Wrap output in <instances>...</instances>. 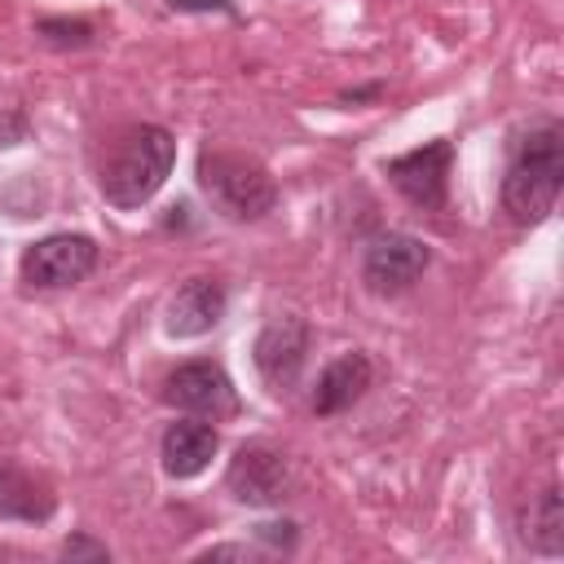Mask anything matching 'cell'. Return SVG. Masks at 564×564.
<instances>
[{
    "label": "cell",
    "instance_id": "5",
    "mask_svg": "<svg viewBox=\"0 0 564 564\" xmlns=\"http://www.w3.org/2000/svg\"><path fill=\"white\" fill-rule=\"evenodd\" d=\"M93 269H97V242L88 234H48L22 256V278L26 286H40V291L75 286Z\"/></svg>",
    "mask_w": 564,
    "mask_h": 564
},
{
    "label": "cell",
    "instance_id": "18",
    "mask_svg": "<svg viewBox=\"0 0 564 564\" xmlns=\"http://www.w3.org/2000/svg\"><path fill=\"white\" fill-rule=\"evenodd\" d=\"M167 4L181 9V13H189V9H220V13H234L229 0H167Z\"/></svg>",
    "mask_w": 564,
    "mask_h": 564
},
{
    "label": "cell",
    "instance_id": "3",
    "mask_svg": "<svg viewBox=\"0 0 564 564\" xmlns=\"http://www.w3.org/2000/svg\"><path fill=\"white\" fill-rule=\"evenodd\" d=\"M198 185L212 198V207L229 220H260L278 203V185L264 172V163L234 154V150H203Z\"/></svg>",
    "mask_w": 564,
    "mask_h": 564
},
{
    "label": "cell",
    "instance_id": "13",
    "mask_svg": "<svg viewBox=\"0 0 564 564\" xmlns=\"http://www.w3.org/2000/svg\"><path fill=\"white\" fill-rule=\"evenodd\" d=\"M370 357L366 352H339L322 375H317V388H313V410L317 414H339L348 405H357L370 388Z\"/></svg>",
    "mask_w": 564,
    "mask_h": 564
},
{
    "label": "cell",
    "instance_id": "12",
    "mask_svg": "<svg viewBox=\"0 0 564 564\" xmlns=\"http://www.w3.org/2000/svg\"><path fill=\"white\" fill-rule=\"evenodd\" d=\"M57 507V494L44 476H35L31 467L0 458V516L4 520H26V524H44Z\"/></svg>",
    "mask_w": 564,
    "mask_h": 564
},
{
    "label": "cell",
    "instance_id": "11",
    "mask_svg": "<svg viewBox=\"0 0 564 564\" xmlns=\"http://www.w3.org/2000/svg\"><path fill=\"white\" fill-rule=\"evenodd\" d=\"M216 449H220V432L212 423H203V419H176L163 432L159 458H163V471L172 480H189V476L207 471V463L216 458Z\"/></svg>",
    "mask_w": 564,
    "mask_h": 564
},
{
    "label": "cell",
    "instance_id": "17",
    "mask_svg": "<svg viewBox=\"0 0 564 564\" xmlns=\"http://www.w3.org/2000/svg\"><path fill=\"white\" fill-rule=\"evenodd\" d=\"M62 555H66V560H110L106 542H93V538H84V533L66 538V542H62Z\"/></svg>",
    "mask_w": 564,
    "mask_h": 564
},
{
    "label": "cell",
    "instance_id": "9",
    "mask_svg": "<svg viewBox=\"0 0 564 564\" xmlns=\"http://www.w3.org/2000/svg\"><path fill=\"white\" fill-rule=\"evenodd\" d=\"M304 352H308V326H304V317H295V313L273 317V322L256 335V370L264 375V383H269L273 392H286V388L300 379Z\"/></svg>",
    "mask_w": 564,
    "mask_h": 564
},
{
    "label": "cell",
    "instance_id": "15",
    "mask_svg": "<svg viewBox=\"0 0 564 564\" xmlns=\"http://www.w3.org/2000/svg\"><path fill=\"white\" fill-rule=\"evenodd\" d=\"M35 35H44L48 44H57V48H79V44H88L93 40V26L88 22H66V18H44V22H35Z\"/></svg>",
    "mask_w": 564,
    "mask_h": 564
},
{
    "label": "cell",
    "instance_id": "14",
    "mask_svg": "<svg viewBox=\"0 0 564 564\" xmlns=\"http://www.w3.org/2000/svg\"><path fill=\"white\" fill-rule=\"evenodd\" d=\"M520 524H524L520 538H524L533 551H542V555H560V551H564V507H560V489L546 485V489L529 502V511H524Z\"/></svg>",
    "mask_w": 564,
    "mask_h": 564
},
{
    "label": "cell",
    "instance_id": "4",
    "mask_svg": "<svg viewBox=\"0 0 564 564\" xmlns=\"http://www.w3.org/2000/svg\"><path fill=\"white\" fill-rule=\"evenodd\" d=\"M432 264V247L414 234H379L370 238L366 247V260H361V282L375 291V295H401L410 291Z\"/></svg>",
    "mask_w": 564,
    "mask_h": 564
},
{
    "label": "cell",
    "instance_id": "16",
    "mask_svg": "<svg viewBox=\"0 0 564 564\" xmlns=\"http://www.w3.org/2000/svg\"><path fill=\"white\" fill-rule=\"evenodd\" d=\"M256 538L278 546V551H291L295 546V524L291 520H269V524H256Z\"/></svg>",
    "mask_w": 564,
    "mask_h": 564
},
{
    "label": "cell",
    "instance_id": "2",
    "mask_svg": "<svg viewBox=\"0 0 564 564\" xmlns=\"http://www.w3.org/2000/svg\"><path fill=\"white\" fill-rule=\"evenodd\" d=\"M172 163H176V141H172L167 128H154V123L128 128L101 163L106 203L119 207V212H132V207L150 203L163 189V181L172 176Z\"/></svg>",
    "mask_w": 564,
    "mask_h": 564
},
{
    "label": "cell",
    "instance_id": "8",
    "mask_svg": "<svg viewBox=\"0 0 564 564\" xmlns=\"http://www.w3.org/2000/svg\"><path fill=\"white\" fill-rule=\"evenodd\" d=\"M286 458L269 445H242L234 458H229V471H225V485L238 502L247 507H273L286 498Z\"/></svg>",
    "mask_w": 564,
    "mask_h": 564
},
{
    "label": "cell",
    "instance_id": "7",
    "mask_svg": "<svg viewBox=\"0 0 564 564\" xmlns=\"http://www.w3.org/2000/svg\"><path fill=\"white\" fill-rule=\"evenodd\" d=\"M163 397H167V405H176L185 414H207V419L234 414V405H238L234 383H229V375L216 361H185V366H176L167 375Z\"/></svg>",
    "mask_w": 564,
    "mask_h": 564
},
{
    "label": "cell",
    "instance_id": "10",
    "mask_svg": "<svg viewBox=\"0 0 564 564\" xmlns=\"http://www.w3.org/2000/svg\"><path fill=\"white\" fill-rule=\"evenodd\" d=\"M225 286L212 282V278H189L172 300H167V317H163V330L172 339H198L207 335L220 317H225Z\"/></svg>",
    "mask_w": 564,
    "mask_h": 564
},
{
    "label": "cell",
    "instance_id": "1",
    "mask_svg": "<svg viewBox=\"0 0 564 564\" xmlns=\"http://www.w3.org/2000/svg\"><path fill=\"white\" fill-rule=\"evenodd\" d=\"M560 185H564V132L560 123H542L516 145L507 163L502 207L516 225H538L555 212Z\"/></svg>",
    "mask_w": 564,
    "mask_h": 564
},
{
    "label": "cell",
    "instance_id": "6",
    "mask_svg": "<svg viewBox=\"0 0 564 564\" xmlns=\"http://www.w3.org/2000/svg\"><path fill=\"white\" fill-rule=\"evenodd\" d=\"M449 163H454V145L449 141H427L410 154H397L383 163L388 181L414 203V207H441L445 203V185H449Z\"/></svg>",
    "mask_w": 564,
    "mask_h": 564
}]
</instances>
